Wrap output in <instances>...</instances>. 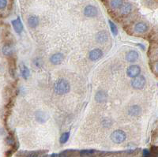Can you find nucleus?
I'll list each match as a JSON object with an SVG mask.
<instances>
[{
    "label": "nucleus",
    "instance_id": "1",
    "mask_svg": "<svg viewBox=\"0 0 158 157\" xmlns=\"http://www.w3.org/2000/svg\"><path fill=\"white\" fill-rule=\"evenodd\" d=\"M71 90V85L65 79H59L54 85V91L58 95H64Z\"/></svg>",
    "mask_w": 158,
    "mask_h": 157
},
{
    "label": "nucleus",
    "instance_id": "2",
    "mask_svg": "<svg viewBox=\"0 0 158 157\" xmlns=\"http://www.w3.org/2000/svg\"><path fill=\"white\" fill-rule=\"evenodd\" d=\"M126 134H125L123 130H115V131L111 134V140H112L114 143H116V144L123 143L124 140H126Z\"/></svg>",
    "mask_w": 158,
    "mask_h": 157
},
{
    "label": "nucleus",
    "instance_id": "3",
    "mask_svg": "<svg viewBox=\"0 0 158 157\" xmlns=\"http://www.w3.org/2000/svg\"><path fill=\"white\" fill-rule=\"evenodd\" d=\"M145 85V78L143 76H138L133 79L131 81L132 87L135 89H141Z\"/></svg>",
    "mask_w": 158,
    "mask_h": 157
},
{
    "label": "nucleus",
    "instance_id": "4",
    "mask_svg": "<svg viewBox=\"0 0 158 157\" xmlns=\"http://www.w3.org/2000/svg\"><path fill=\"white\" fill-rule=\"evenodd\" d=\"M141 73V68L137 65H133V66H129L127 70H126V74L128 77L131 78H135L136 77L139 76V74Z\"/></svg>",
    "mask_w": 158,
    "mask_h": 157
},
{
    "label": "nucleus",
    "instance_id": "5",
    "mask_svg": "<svg viewBox=\"0 0 158 157\" xmlns=\"http://www.w3.org/2000/svg\"><path fill=\"white\" fill-rule=\"evenodd\" d=\"M98 14V11L95 7L92 6V5H89L86 8L84 9V14L85 16L88 17H96Z\"/></svg>",
    "mask_w": 158,
    "mask_h": 157
},
{
    "label": "nucleus",
    "instance_id": "6",
    "mask_svg": "<svg viewBox=\"0 0 158 157\" xmlns=\"http://www.w3.org/2000/svg\"><path fill=\"white\" fill-rule=\"evenodd\" d=\"M102 55L103 52L101 50H100V49H93L89 54V58L92 61H96L99 59H101L102 57Z\"/></svg>",
    "mask_w": 158,
    "mask_h": 157
},
{
    "label": "nucleus",
    "instance_id": "7",
    "mask_svg": "<svg viewBox=\"0 0 158 157\" xmlns=\"http://www.w3.org/2000/svg\"><path fill=\"white\" fill-rule=\"evenodd\" d=\"M63 59H64V57L62 53H56L51 55L50 58V61L54 65H59L63 61Z\"/></svg>",
    "mask_w": 158,
    "mask_h": 157
},
{
    "label": "nucleus",
    "instance_id": "8",
    "mask_svg": "<svg viewBox=\"0 0 158 157\" xmlns=\"http://www.w3.org/2000/svg\"><path fill=\"white\" fill-rule=\"evenodd\" d=\"M12 26H13L14 29L15 30V32H17V33L20 34L22 32V30H23V25H22V21H21L19 17L12 21Z\"/></svg>",
    "mask_w": 158,
    "mask_h": 157
},
{
    "label": "nucleus",
    "instance_id": "9",
    "mask_svg": "<svg viewBox=\"0 0 158 157\" xmlns=\"http://www.w3.org/2000/svg\"><path fill=\"white\" fill-rule=\"evenodd\" d=\"M141 108L138 105H133L130 107L128 110V114L130 116H138L139 115H141Z\"/></svg>",
    "mask_w": 158,
    "mask_h": 157
},
{
    "label": "nucleus",
    "instance_id": "10",
    "mask_svg": "<svg viewBox=\"0 0 158 157\" xmlns=\"http://www.w3.org/2000/svg\"><path fill=\"white\" fill-rule=\"evenodd\" d=\"M108 94L105 91H99L96 92V96H95V100L98 103L105 102L107 100Z\"/></svg>",
    "mask_w": 158,
    "mask_h": 157
},
{
    "label": "nucleus",
    "instance_id": "11",
    "mask_svg": "<svg viewBox=\"0 0 158 157\" xmlns=\"http://www.w3.org/2000/svg\"><path fill=\"white\" fill-rule=\"evenodd\" d=\"M126 59L130 62H136L138 59V53L136 51H130L128 53L126 54Z\"/></svg>",
    "mask_w": 158,
    "mask_h": 157
},
{
    "label": "nucleus",
    "instance_id": "12",
    "mask_svg": "<svg viewBox=\"0 0 158 157\" xmlns=\"http://www.w3.org/2000/svg\"><path fill=\"white\" fill-rule=\"evenodd\" d=\"M148 29V26L143 22L137 23L135 26V31L137 33H143Z\"/></svg>",
    "mask_w": 158,
    "mask_h": 157
},
{
    "label": "nucleus",
    "instance_id": "13",
    "mask_svg": "<svg viewBox=\"0 0 158 157\" xmlns=\"http://www.w3.org/2000/svg\"><path fill=\"white\" fill-rule=\"evenodd\" d=\"M131 10H132V7L130 3H124L122 7H120V12L123 15L129 14Z\"/></svg>",
    "mask_w": 158,
    "mask_h": 157
},
{
    "label": "nucleus",
    "instance_id": "14",
    "mask_svg": "<svg viewBox=\"0 0 158 157\" xmlns=\"http://www.w3.org/2000/svg\"><path fill=\"white\" fill-rule=\"evenodd\" d=\"M108 39V33L105 31L100 32L98 34L96 35V41H98L99 43H105L107 41V40Z\"/></svg>",
    "mask_w": 158,
    "mask_h": 157
},
{
    "label": "nucleus",
    "instance_id": "15",
    "mask_svg": "<svg viewBox=\"0 0 158 157\" xmlns=\"http://www.w3.org/2000/svg\"><path fill=\"white\" fill-rule=\"evenodd\" d=\"M28 23L31 28H36L39 24V18L36 16H31L29 17Z\"/></svg>",
    "mask_w": 158,
    "mask_h": 157
},
{
    "label": "nucleus",
    "instance_id": "16",
    "mask_svg": "<svg viewBox=\"0 0 158 157\" xmlns=\"http://www.w3.org/2000/svg\"><path fill=\"white\" fill-rule=\"evenodd\" d=\"M123 5V0H111L110 1V6L113 9L120 8Z\"/></svg>",
    "mask_w": 158,
    "mask_h": 157
},
{
    "label": "nucleus",
    "instance_id": "17",
    "mask_svg": "<svg viewBox=\"0 0 158 157\" xmlns=\"http://www.w3.org/2000/svg\"><path fill=\"white\" fill-rule=\"evenodd\" d=\"M21 74L22 76L23 77V78L27 79L29 77V70L28 69V67L25 65H22L21 66Z\"/></svg>",
    "mask_w": 158,
    "mask_h": 157
},
{
    "label": "nucleus",
    "instance_id": "18",
    "mask_svg": "<svg viewBox=\"0 0 158 157\" xmlns=\"http://www.w3.org/2000/svg\"><path fill=\"white\" fill-rule=\"evenodd\" d=\"M36 118L37 119V121L40 122H44L46 121L45 118V113H44L43 111H37L36 114Z\"/></svg>",
    "mask_w": 158,
    "mask_h": 157
},
{
    "label": "nucleus",
    "instance_id": "19",
    "mask_svg": "<svg viewBox=\"0 0 158 157\" xmlns=\"http://www.w3.org/2000/svg\"><path fill=\"white\" fill-rule=\"evenodd\" d=\"M2 53L5 55H10L13 53V48L10 45H5L4 47H2Z\"/></svg>",
    "mask_w": 158,
    "mask_h": 157
},
{
    "label": "nucleus",
    "instance_id": "20",
    "mask_svg": "<svg viewBox=\"0 0 158 157\" xmlns=\"http://www.w3.org/2000/svg\"><path fill=\"white\" fill-rule=\"evenodd\" d=\"M109 26H110V28H111V31L112 32V34L114 36H116L118 34L117 26H115V24L113 23L111 21H109Z\"/></svg>",
    "mask_w": 158,
    "mask_h": 157
},
{
    "label": "nucleus",
    "instance_id": "21",
    "mask_svg": "<svg viewBox=\"0 0 158 157\" xmlns=\"http://www.w3.org/2000/svg\"><path fill=\"white\" fill-rule=\"evenodd\" d=\"M69 137H70V133H69V132L64 133L63 134H62V136L60 137V143H61V144H65V143L68 140Z\"/></svg>",
    "mask_w": 158,
    "mask_h": 157
},
{
    "label": "nucleus",
    "instance_id": "22",
    "mask_svg": "<svg viewBox=\"0 0 158 157\" xmlns=\"http://www.w3.org/2000/svg\"><path fill=\"white\" fill-rule=\"evenodd\" d=\"M93 153H95V151L93 150H84L81 152V156H90Z\"/></svg>",
    "mask_w": 158,
    "mask_h": 157
},
{
    "label": "nucleus",
    "instance_id": "23",
    "mask_svg": "<svg viewBox=\"0 0 158 157\" xmlns=\"http://www.w3.org/2000/svg\"><path fill=\"white\" fill-rule=\"evenodd\" d=\"M7 0H0V8L4 9L7 7Z\"/></svg>",
    "mask_w": 158,
    "mask_h": 157
},
{
    "label": "nucleus",
    "instance_id": "24",
    "mask_svg": "<svg viewBox=\"0 0 158 157\" xmlns=\"http://www.w3.org/2000/svg\"><path fill=\"white\" fill-rule=\"evenodd\" d=\"M155 68H156V70L158 72V62L156 63V65H155Z\"/></svg>",
    "mask_w": 158,
    "mask_h": 157
},
{
    "label": "nucleus",
    "instance_id": "25",
    "mask_svg": "<svg viewBox=\"0 0 158 157\" xmlns=\"http://www.w3.org/2000/svg\"><path fill=\"white\" fill-rule=\"evenodd\" d=\"M157 85H158V84H157Z\"/></svg>",
    "mask_w": 158,
    "mask_h": 157
}]
</instances>
